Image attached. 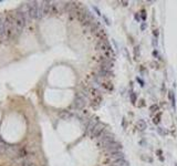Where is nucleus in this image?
Instances as JSON below:
<instances>
[{"mask_svg": "<svg viewBox=\"0 0 177 166\" xmlns=\"http://www.w3.org/2000/svg\"><path fill=\"white\" fill-rule=\"evenodd\" d=\"M135 52H136V56H138V55H139V49H138V47H136V48H135V50H134V53H135Z\"/></svg>", "mask_w": 177, "mask_h": 166, "instance_id": "nucleus-14", "label": "nucleus"}, {"mask_svg": "<svg viewBox=\"0 0 177 166\" xmlns=\"http://www.w3.org/2000/svg\"><path fill=\"white\" fill-rule=\"evenodd\" d=\"M13 17H15V20H16L17 30H18V36H19L21 33L22 29L27 24V22H26V19H24V17H23V15H22V12L20 10L17 11L16 13L13 15Z\"/></svg>", "mask_w": 177, "mask_h": 166, "instance_id": "nucleus-2", "label": "nucleus"}, {"mask_svg": "<svg viewBox=\"0 0 177 166\" xmlns=\"http://www.w3.org/2000/svg\"><path fill=\"white\" fill-rule=\"evenodd\" d=\"M99 48L101 49V51H103V52H109V50H110V47L105 43V42H100Z\"/></svg>", "mask_w": 177, "mask_h": 166, "instance_id": "nucleus-11", "label": "nucleus"}, {"mask_svg": "<svg viewBox=\"0 0 177 166\" xmlns=\"http://www.w3.org/2000/svg\"><path fill=\"white\" fill-rule=\"evenodd\" d=\"M111 165H113V166H128V164H127L126 160H116V162H113Z\"/></svg>", "mask_w": 177, "mask_h": 166, "instance_id": "nucleus-10", "label": "nucleus"}, {"mask_svg": "<svg viewBox=\"0 0 177 166\" xmlns=\"http://www.w3.org/2000/svg\"><path fill=\"white\" fill-rule=\"evenodd\" d=\"M5 18H6V16H0V40H6Z\"/></svg>", "mask_w": 177, "mask_h": 166, "instance_id": "nucleus-6", "label": "nucleus"}, {"mask_svg": "<svg viewBox=\"0 0 177 166\" xmlns=\"http://www.w3.org/2000/svg\"><path fill=\"white\" fill-rule=\"evenodd\" d=\"M85 99H84V96L83 95H77V98H75V101H74V106L79 109V110H81L83 109L84 106H85Z\"/></svg>", "mask_w": 177, "mask_h": 166, "instance_id": "nucleus-5", "label": "nucleus"}, {"mask_svg": "<svg viewBox=\"0 0 177 166\" xmlns=\"http://www.w3.org/2000/svg\"><path fill=\"white\" fill-rule=\"evenodd\" d=\"M146 122L144 121V120H138L137 122H136V127H137L139 131H144L145 128H146Z\"/></svg>", "mask_w": 177, "mask_h": 166, "instance_id": "nucleus-9", "label": "nucleus"}, {"mask_svg": "<svg viewBox=\"0 0 177 166\" xmlns=\"http://www.w3.org/2000/svg\"><path fill=\"white\" fill-rule=\"evenodd\" d=\"M21 165H22V166H37V165H36V163H34V162H32V160H23Z\"/></svg>", "mask_w": 177, "mask_h": 166, "instance_id": "nucleus-12", "label": "nucleus"}, {"mask_svg": "<svg viewBox=\"0 0 177 166\" xmlns=\"http://www.w3.org/2000/svg\"><path fill=\"white\" fill-rule=\"evenodd\" d=\"M122 149V145L120 143H117V142H112V143H110L106 147H105V149L109 152V154H112V153H115V152H118V151H121Z\"/></svg>", "mask_w": 177, "mask_h": 166, "instance_id": "nucleus-4", "label": "nucleus"}, {"mask_svg": "<svg viewBox=\"0 0 177 166\" xmlns=\"http://www.w3.org/2000/svg\"><path fill=\"white\" fill-rule=\"evenodd\" d=\"M99 124V122H98V119L96 117H93L92 120H90V122H88V132H91L92 130H93L94 127L96 126Z\"/></svg>", "mask_w": 177, "mask_h": 166, "instance_id": "nucleus-8", "label": "nucleus"}, {"mask_svg": "<svg viewBox=\"0 0 177 166\" xmlns=\"http://www.w3.org/2000/svg\"><path fill=\"white\" fill-rule=\"evenodd\" d=\"M110 160H112L113 162H116V160H124V153L118 151V152H115V153H112L110 154Z\"/></svg>", "mask_w": 177, "mask_h": 166, "instance_id": "nucleus-7", "label": "nucleus"}, {"mask_svg": "<svg viewBox=\"0 0 177 166\" xmlns=\"http://www.w3.org/2000/svg\"><path fill=\"white\" fill-rule=\"evenodd\" d=\"M169 99H171L173 105H175V99H174V94H173V92H171V94H169Z\"/></svg>", "mask_w": 177, "mask_h": 166, "instance_id": "nucleus-13", "label": "nucleus"}, {"mask_svg": "<svg viewBox=\"0 0 177 166\" xmlns=\"http://www.w3.org/2000/svg\"><path fill=\"white\" fill-rule=\"evenodd\" d=\"M105 130V126L104 124H102V123H99L96 126L94 127L93 130L90 132V136H92V137H99L100 135L102 134V132Z\"/></svg>", "mask_w": 177, "mask_h": 166, "instance_id": "nucleus-3", "label": "nucleus"}, {"mask_svg": "<svg viewBox=\"0 0 177 166\" xmlns=\"http://www.w3.org/2000/svg\"><path fill=\"white\" fill-rule=\"evenodd\" d=\"M112 142H114V135L111 132H107L106 130H104L102 132V134L99 136V145H101L102 147L105 149Z\"/></svg>", "mask_w": 177, "mask_h": 166, "instance_id": "nucleus-1", "label": "nucleus"}]
</instances>
